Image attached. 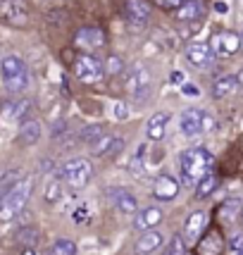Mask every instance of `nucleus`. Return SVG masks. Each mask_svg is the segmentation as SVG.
<instances>
[{"label":"nucleus","mask_w":243,"mask_h":255,"mask_svg":"<svg viewBox=\"0 0 243 255\" xmlns=\"http://www.w3.org/2000/svg\"><path fill=\"white\" fill-rule=\"evenodd\" d=\"M215 157L208 148H188L179 157V169H181V181L184 186H198L200 179L212 172Z\"/></svg>","instance_id":"1"},{"label":"nucleus","mask_w":243,"mask_h":255,"mask_svg":"<svg viewBox=\"0 0 243 255\" xmlns=\"http://www.w3.org/2000/svg\"><path fill=\"white\" fill-rule=\"evenodd\" d=\"M162 255H186V244H184V236L174 234V236L169 239V246H167V251Z\"/></svg>","instance_id":"30"},{"label":"nucleus","mask_w":243,"mask_h":255,"mask_svg":"<svg viewBox=\"0 0 243 255\" xmlns=\"http://www.w3.org/2000/svg\"><path fill=\"white\" fill-rule=\"evenodd\" d=\"M236 79H239V84H243V69L239 72V74H236Z\"/></svg>","instance_id":"43"},{"label":"nucleus","mask_w":243,"mask_h":255,"mask_svg":"<svg viewBox=\"0 0 243 255\" xmlns=\"http://www.w3.org/2000/svg\"><path fill=\"white\" fill-rule=\"evenodd\" d=\"M208 229V212L205 210H193L186 217L184 224V244L186 246H196L200 241V236Z\"/></svg>","instance_id":"7"},{"label":"nucleus","mask_w":243,"mask_h":255,"mask_svg":"<svg viewBox=\"0 0 243 255\" xmlns=\"http://www.w3.org/2000/svg\"><path fill=\"white\" fill-rule=\"evenodd\" d=\"M103 69H105V74H110V77H115V74H120L122 69H124V62H122V57L110 55V57H108V62L103 65Z\"/></svg>","instance_id":"34"},{"label":"nucleus","mask_w":243,"mask_h":255,"mask_svg":"<svg viewBox=\"0 0 243 255\" xmlns=\"http://www.w3.org/2000/svg\"><path fill=\"white\" fill-rule=\"evenodd\" d=\"M74 72H77V77L81 79L84 84H96V81H100L103 74H105L103 62H100L98 57H93V55H81L79 57Z\"/></svg>","instance_id":"8"},{"label":"nucleus","mask_w":243,"mask_h":255,"mask_svg":"<svg viewBox=\"0 0 243 255\" xmlns=\"http://www.w3.org/2000/svg\"><path fill=\"white\" fill-rule=\"evenodd\" d=\"M48 255H77V244L69 239H57L55 244L50 246Z\"/></svg>","instance_id":"26"},{"label":"nucleus","mask_w":243,"mask_h":255,"mask_svg":"<svg viewBox=\"0 0 243 255\" xmlns=\"http://www.w3.org/2000/svg\"><path fill=\"white\" fill-rule=\"evenodd\" d=\"M115 117H117L120 122L129 117V112H126V108H124V103H115Z\"/></svg>","instance_id":"36"},{"label":"nucleus","mask_w":243,"mask_h":255,"mask_svg":"<svg viewBox=\"0 0 243 255\" xmlns=\"http://www.w3.org/2000/svg\"><path fill=\"white\" fill-rule=\"evenodd\" d=\"M31 191H33V179L22 177V181H19L5 198H0V222L14 220V217L26 208V203L31 198Z\"/></svg>","instance_id":"2"},{"label":"nucleus","mask_w":243,"mask_h":255,"mask_svg":"<svg viewBox=\"0 0 243 255\" xmlns=\"http://www.w3.org/2000/svg\"><path fill=\"white\" fill-rule=\"evenodd\" d=\"M241 210H243V205L236 198L227 200V203H224V205L220 208V220L224 224H232V222H236V217L241 215Z\"/></svg>","instance_id":"23"},{"label":"nucleus","mask_w":243,"mask_h":255,"mask_svg":"<svg viewBox=\"0 0 243 255\" xmlns=\"http://www.w3.org/2000/svg\"><path fill=\"white\" fill-rule=\"evenodd\" d=\"M172 84H184V74H181V72H174V74H172Z\"/></svg>","instance_id":"39"},{"label":"nucleus","mask_w":243,"mask_h":255,"mask_svg":"<svg viewBox=\"0 0 243 255\" xmlns=\"http://www.w3.org/2000/svg\"><path fill=\"white\" fill-rule=\"evenodd\" d=\"M229 246H232V251H236V253H239V251L243 248V232H241V234H236V236L232 239V244H229Z\"/></svg>","instance_id":"37"},{"label":"nucleus","mask_w":243,"mask_h":255,"mask_svg":"<svg viewBox=\"0 0 243 255\" xmlns=\"http://www.w3.org/2000/svg\"><path fill=\"white\" fill-rule=\"evenodd\" d=\"M41 122H36V120H24L22 127H19V141L24 145H33L38 143V138H41Z\"/></svg>","instance_id":"21"},{"label":"nucleus","mask_w":243,"mask_h":255,"mask_svg":"<svg viewBox=\"0 0 243 255\" xmlns=\"http://www.w3.org/2000/svg\"><path fill=\"white\" fill-rule=\"evenodd\" d=\"M162 7H167V10H177V7H181L186 0H157Z\"/></svg>","instance_id":"35"},{"label":"nucleus","mask_w":243,"mask_h":255,"mask_svg":"<svg viewBox=\"0 0 243 255\" xmlns=\"http://www.w3.org/2000/svg\"><path fill=\"white\" fill-rule=\"evenodd\" d=\"M124 12L131 24H143L150 17V5H148V0H126Z\"/></svg>","instance_id":"16"},{"label":"nucleus","mask_w":243,"mask_h":255,"mask_svg":"<svg viewBox=\"0 0 243 255\" xmlns=\"http://www.w3.org/2000/svg\"><path fill=\"white\" fill-rule=\"evenodd\" d=\"M108 200H110L112 208H115L117 212H122V215H136V212H138V203H136V198H133L126 189H122V186H112V189H108Z\"/></svg>","instance_id":"10"},{"label":"nucleus","mask_w":243,"mask_h":255,"mask_svg":"<svg viewBox=\"0 0 243 255\" xmlns=\"http://www.w3.org/2000/svg\"><path fill=\"white\" fill-rule=\"evenodd\" d=\"M198 248H200V255H220L222 239L217 234H205V241H203Z\"/></svg>","instance_id":"25"},{"label":"nucleus","mask_w":243,"mask_h":255,"mask_svg":"<svg viewBox=\"0 0 243 255\" xmlns=\"http://www.w3.org/2000/svg\"><path fill=\"white\" fill-rule=\"evenodd\" d=\"M162 241H165V239H162L160 232H153V229H150V232H143V236L136 241V255H153L155 251L162 246Z\"/></svg>","instance_id":"17"},{"label":"nucleus","mask_w":243,"mask_h":255,"mask_svg":"<svg viewBox=\"0 0 243 255\" xmlns=\"http://www.w3.org/2000/svg\"><path fill=\"white\" fill-rule=\"evenodd\" d=\"M210 48L215 55H234L241 50V36L234 31H220L212 36Z\"/></svg>","instance_id":"11"},{"label":"nucleus","mask_w":243,"mask_h":255,"mask_svg":"<svg viewBox=\"0 0 243 255\" xmlns=\"http://www.w3.org/2000/svg\"><path fill=\"white\" fill-rule=\"evenodd\" d=\"M215 189H217V177L210 172L208 177L200 179V184L196 186V196H198V198H205V196H210Z\"/></svg>","instance_id":"27"},{"label":"nucleus","mask_w":243,"mask_h":255,"mask_svg":"<svg viewBox=\"0 0 243 255\" xmlns=\"http://www.w3.org/2000/svg\"><path fill=\"white\" fill-rule=\"evenodd\" d=\"M210 127H212L210 115H205V112L198 110V108H188V110H184L181 117H179V129H181V133H184L186 138H196V136H200L203 131H208Z\"/></svg>","instance_id":"4"},{"label":"nucleus","mask_w":243,"mask_h":255,"mask_svg":"<svg viewBox=\"0 0 243 255\" xmlns=\"http://www.w3.org/2000/svg\"><path fill=\"white\" fill-rule=\"evenodd\" d=\"M236 89H239V79L234 74H224L212 84V96L215 98H229V96L236 93Z\"/></svg>","instance_id":"20"},{"label":"nucleus","mask_w":243,"mask_h":255,"mask_svg":"<svg viewBox=\"0 0 243 255\" xmlns=\"http://www.w3.org/2000/svg\"><path fill=\"white\" fill-rule=\"evenodd\" d=\"M86 220V208H79L77 210V222H84Z\"/></svg>","instance_id":"40"},{"label":"nucleus","mask_w":243,"mask_h":255,"mask_svg":"<svg viewBox=\"0 0 243 255\" xmlns=\"http://www.w3.org/2000/svg\"><path fill=\"white\" fill-rule=\"evenodd\" d=\"M29 110H31V103L29 100H19V103H14L10 108V117L12 120H24L29 115Z\"/></svg>","instance_id":"33"},{"label":"nucleus","mask_w":243,"mask_h":255,"mask_svg":"<svg viewBox=\"0 0 243 255\" xmlns=\"http://www.w3.org/2000/svg\"><path fill=\"white\" fill-rule=\"evenodd\" d=\"M100 136H105V133H103V127L93 124V127H86V129L81 131V141H84V143H89V145H93Z\"/></svg>","instance_id":"32"},{"label":"nucleus","mask_w":243,"mask_h":255,"mask_svg":"<svg viewBox=\"0 0 243 255\" xmlns=\"http://www.w3.org/2000/svg\"><path fill=\"white\" fill-rule=\"evenodd\" d=\"M0 19L12 26H24L29 22V7L24 0H0Z\"/></svg>","instance_id":"6"},{"label":"nucleus","mask_w":243,"mask_h":255,"mask_svg":"<svg viewBox=\"0 0 243 255\" xmlns=\"http://www.w3.org/2000/svg\"><path fill=\"white\" fill-rule=\"evenodd\" d=\"M162 210L160 208H143V210L136 212V220H133V224H136V229L138 232H150V229H155L157 224L162 222Z\"/></svg>","instance_id":"15"},{"label":"nucleus","mask_w":243,"mask_h":255,"mask_svg":"<svg viewBox=\"0 0 243 255\" xmlns=\"http://www.w3.org/2000/svg\"><path fill=\"white\" fill-rule=\"evenodd\" d=\"M179 193V184L174 177H169V174H160V177L153 181V196L157 200H162V203H167V200H174Z\"/></svg>","instance_id":"12"},{"label":"nucleus","mask_w":243,"mask_h":255,"mask_svg":"<svg viewBox=\"0 0 243 255\" xmlns=\"http://www.w3.org/2000/svg\"><path fill=\"white\" fill-rule=\"evenodd\" d=\"M167 124H169V112H155L153 117H148L145 136H148L150 141H162L167 133Z\"/></svg>","instance_id":"14"},{"label":"nucleus","mask_w":243,"mask_h":255,"mask_svg":"<svg viewBox=\"0 0 243 255\" xmlns=\"http://www.w3.org/2000/svg\"><path fill=\"white\" fill-rule=\"evenodd\" d=\"M26 86H29V72H24V74H19V77L7 79V81H5V89L10 91V93H22Z\"/></svg>","instance_id":"28"},{"label":"nucleus","mask_w":243,"mask_h":255,"mask_svg":"<svg viewBox=\"0 0 243 255\" xmlns=\"http://www.w3.org/2000/svg\"><path fill=\"white\" fill-rule=\"evenodd\" d=\"M236 255H243V248H241V251H239V253H236Z\"/></svg>","instance_id":"44"},{"label":"nucleus","mask_w":243,"mask_h":255,"mask_svg":"<svg viewBox=\"0 0 243 255\" xmlns=\"http://www.w3.org/2000/svg\"><path fill=\"white\" fill-rule=\"evenodd\" d=\"M186 60L193 67H196V69H210V67L215 65L217 55L212 53L210 43H188V48H186Z\"/></svg>","instance_id":"9"},{"label":"nucleus","mask_w":243,"mask_h":255,"mask_svg":"<svg viewBox=\"0 0 243 255\" xmlns=\"http://www.w3.org/2000/svg\"><path fill=\"white\" fill-rule=\"evenodd\" d=\"M122 148H124V141H122L120 136H110V133H105V136H100L96 143L91 145V153L98 157H108V155H117L122 153Z\"/></svg>","instance_id":"13"},{"label":"nucleus","mask_w":243,"mask_h":255,"mask_svg":"<svg viewBox=\"0 0 243 255\" xmlns=\"http://www.w3.org/2000/svg\"><path fill=\"white\" fill-rule=\"evenodd\" d=\"M22 255H38V253H36L33 248H24V251H22Z\"/></svg>","instance_id":"42"},{"label":"nucleus","mask_w":243,"mask_h":255,"mask_svg":"<svg viewBox=\"0 0 243 255\" xmlns=\"http://www.w3.org/2000/svg\"><path fill=\"white\" fill-rule=\"evenodd\" d=\"M60 198H62V179L48 181V186H45V200L48 203H57Z\"/></svg>","instance_id":"29"},{"label":"nucleus","mask_w":243,"mask_h":255,"mask_svg":"<svg viewBox=\"0 0 243 255\" xmlns=\"http://www.w3.org/2000/svg\"><path fill=\"white\" fill-rule=\"evenodd\" d=\"M215 7H217V12H227V10H229V5H227V2H217Z\"/></svg>","instance_id":"41"},{"label":"nucleus","mask_w":243,"mask_h":255,"mask_svg":"<svg viewBox=\"0 0 243 255\" xmlns=\"http://www.w3.org/2000/svg\"><path fill=\"white\" fill-rule=\"evenodd\" d=\"M17 241L24 244V248H33L36 241H38V232H36L33 227H26V229H22V232L17 234Z\"/></svg>","instance_id":"31"},{"label":"nucleus","mask_w":243,"mask_h":255,"mask_svg":"<svg viewBox=\"0 0 243 255\" xmlns=\"http://www.w3.org/2000/svg\"><path fill=\"white\" fill-rule=\"evenodd\" d=\"M91 177H93V167H91V162L84 160V157H72V160H67L65 165H62V172H60V179L74 191L84 189V186L91 181Z\"/></svg>","instance_id":"3"},{"label":"nucleus","mask_w":243,"mask_h":255,"mask_svg":"<svg viewBox=\"0 0 243 255\" xmlns=\"http://www.w3.org/2000/svg\"><path fill=\"white\" fill-rule=\"evenodd\" d=\"M181 91H184V93H188V96H198V89H196V86H191V84H184V86H181Z\"/></svg>","instance_id":"38"},{"label":"nucleus","mask_w":243,"mask_h":255,"mask_svg":"<svg viewBox=\"0 0 243 255\" xmlns=\"http://www.w3.org/2000/svg\"><path fill=\"white\" fill-rule=\"evenodd\" d=\"M126 91L136 103H143L150 93V72L145 69L141 62H136L129 72V79H126Z\"/></svg>","instance_id":"5"},{"label":"nucleus","mask_w":243,"mask_h":255,"mask_svg":"<svg viewBox=\"0 0 243 255\" xmlns=\"http://www.w3.org/2000/svg\"><path fill=\"white\" fill-rule=\"evenodd\" d=\"M22 181V172L19 169H10V172H5L2 177H0V198H5L7 193H10L17 184Z\"/></svg>","instance_id":"24"},{"label":"nucleus","mask_w":243,"mask_h":255,"mask_svg":"<svg viewBox=\"0 0 243 255\" xmlns=\"http://www.w3.org/2000/svg\"><path fill=\"white\" fill-rule=\"evenodd\" d=\"M241 217H243V210H241Z\"/></svg>","instance_id":"45"},{"label":"nucleus","mask_w":243,"mask_h":255,"mask_svg":"<svg viewBox=\"0 0 243 255\" xmlns=\"http://www.w3.org/2000/svg\"><path fill=\"white\" fill-rule=\"evenodd\" d=\"M203 12H205V7L200 0H186L181 7H177V19L179 22H198Z\"/></svg>","instance_id":"19"},{"label":"nucleus","mask_w":243,"mask_h":255,"mask_svg":"<svg viewBox=\"0 0 243 255\" xmlns=\"http://www.w3.org/2000/svg\"><path fill=\"white\" fill-rule=\"evenodd\" d=\"M77 43L81 45V48L96 50V48H100V45L105 43V36H103V31L96 29V26H86V29H81V31L77 33Z\"/></svg>","instance_id":"18"},{"label":"nucleus","mask_w":243,"mask_h":255,"mask_svg":"<svg viewBox=\"0 0 243 255\" xmlns=\"http://www.w3.org/2000/svg\"><path fill=\"white\" fill-rule=\"evenodd\" d=\"M0 69H2V79L7 81V79H14L24 74L26 72V67H24V60L19 55H7L2 62H0Z\"/></svg>","instance_id":"22"},{"label":"nucleus","mask_w":243,"mask_h":255,"mask_svg":"<svg viewBox=\"0 0 243 255\" xmlns=\"http://www.w3.org/2000/svg\"><path fill=\"white\" fill-rule=\"evenodd\" d=\"M241 41H243V36H241Z\"/></svg>","instance_id":"46"}]
</instances>
